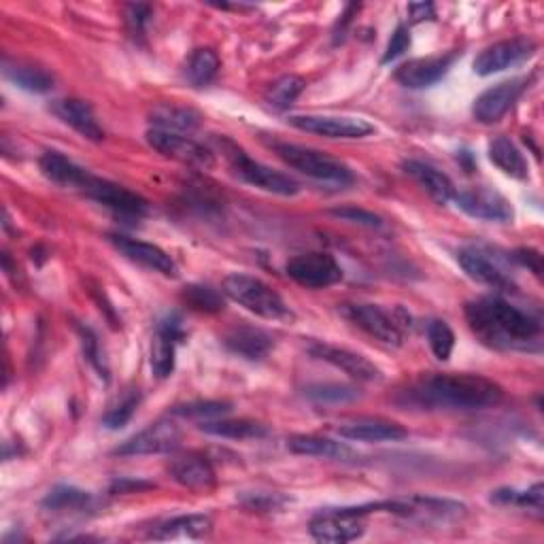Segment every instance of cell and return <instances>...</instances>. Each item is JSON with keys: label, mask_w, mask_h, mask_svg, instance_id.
<instances>
[{"label": "cell", "mask_w": 544, "mask_h": 544, "mask_svg": "<svg viewBox=\"0 0 544 544\" xmlns=\"http://www.w3.org/2000/svg\"><path fill=\"white\" fill-rule=\"evenodd\" d=\"M39 166H41V173L51 183L66 187V190L81 192L85 181L90 179L88 170H83L81 166H77L71 158L62 156L60 151H45L41 156V160H39Z\"/></svg>", "instance_id": "7402d4cb"}, {"label": "cell", "mask_w": 544, "mask_h": 544, "mask_svg": "<svg viewBox=\"0 0 544 544\" xmlns=\"http://www.w3.org/2000/svg\"><path fill=\"white\" fill-rule=\"evenodd\" d=\"M230 413V404L228 402H192L185 406H175L173 415L179 417H192V419H215Z\"/></svg>", "instance_id": "74e56055"}, {"label": "cell", "mask_w": 544, "mask_h": 544, "mask_svg": "<svg viewBox=\"0 0 544 544\" xmlns=\"http://www.w3.org/2000/svg\"><path fill=\"white\" fill-rule=\"evenodd\" d=\"M213 530V521L207 515H181L168 519L166 523L158 525L156 530L149 534L153 540H177V538H190L198 540L209 536Z\"/></svg>", "instance_id": "4316f807"}, {"label": "cell", "mask_w": 544, "mask_h": 544, "mask_svg": "<svg viewBox=\"0 0 544 544\" xmlns=\"http://www.w3.org/2000/svg\"><path fill=\"white\" fill-rule=\"evenodd\" d=\"M340 313L347 321H351L353 326L364 330L368 336L381 340L385 345L391 347H400L402 345V330L400 323L396 321L394 315H389L383 311L377 304H343L340 306Z\"/></svg>", "instance_id": "52a82bcc"}, {"label": "cell", "mask_w": 544, "mask_h": 544, "mask_svg": "<svg viewBox=\"0 0 544 544\" xmlns=\"http://www.w3.org/2000/svg\"><path fill=\"white\" fill-rule=\"evenodd\" d=\"M287 447L296 455L306 457H323V459H340V462H347L355 453L343 442H336L326 436H315V434H298L287 440Z\"/></svg>", "instance_id": "484cf974"}, {"label": "cell", "mask_w": 544, "mask_h": 544, "mask_svg": "<svg viewBox=\"0 0 544 544\" xmlns=\"http://www.w3.org/2000/svg\"><path fill=\"white\" fill-rule=\"evenodd\" d=\"M536 51V43L527 37H515L489 45L483 49L479 58L474 60V73L489 77L493 73H502L510 66L525 62Z\"/></svg>", "instance_id": "8fae6325"}, {"label": "cell", "mask_w": 544, "mask_h": 544, "mask_svg": "<svg viewBox=\"0 0 544 544\" xmlns=\"http://www.w3.org/2000/svg\"><path fill=\"white\" fill-rule=\"evenodd\" d=\"M219 73V58L213 49H196L185 64V79L194 88L209 85Z\"/></svg>", "instance_id": "4dcf8cb0"}, {"label": "cell", "mask_w": 544, "mask_h": 544, "mask_svg": "<svg viewBox=\"0 0 544 544\" xmlns=\"http://www.w3.org/2000/svg\"><path fill=\"white\" fill-rule=\"evenodd\" d=\"M289 124L302 132L328 136V139H362L374 132V126L366 119L347 115H294Z\"/></svg>", "instance_id": "30bf717a"}, {"label": "cell", "mask_w": 544, "mask_h": 544, "mask_svg": "<svg viewBox=\"0 0 544 544\" xmlns=\"http://www.w3.org/2000/svg\"><path fill=\"white\" fill-rule=\"evenodd\" d=\"M147 487H151L149 483H139V481H119V483H115L113 485V493H126L128 489H147Z\"/></svg>", "instance_id": "c3c4849f"}, {"label": "cell", "mask_w": 544, "mask_h": 544, "mask_svg": "<svg viewBox=\"0 0 544 544\" xmlns=\"http://www.w3.org/2000/svg\"><path fill=\"white\" fill-rule=\"evenodd\" d=\"M457 262L464 268L466 275L476 283H483L493 289H502V292H510V289L515 287L513 281H510L489 258H485L481 251L462 249L457 253Z\"/></svg>", "instance_id": "603a6c76"}, {"label": "cell", "mask_w": 544, "mask_h": 544, "mask_svg": "<svg viewBox=\"0 0 544 544\" xmlns=\"http://www.w3.org/2000/svg\"><path fill=\"white\" fill-rule=\"evenodd\" d=\"M340 438L357 442H396L408 436L406 428L400 423L381 419V417H357L343 421L336 428Z\"/></svg>", "instance_id": "ac0fdd59"}, {"label": "cell", "mask_w": 544, "mask_h": 544, "mask_svg": "<svg viewBox=\"0 0 544 544\" xmlns=\"http://www.w3.org/2000/svg\"><path fill=\"white\" fill-rule=\"evenodd\" d=\"M466 321L476 338L493 349L525 351L540 338V321L502 298L468 302Z\"/></svg>", "instance_id": "7a4b0ae2"}, {"label": "cell", "mask_w": 544, "mask_h": 544, "mask_svg": "<svg viewBox=\"0 0 544 544\" xmlns=\"http://www.w3.org/2000/svg\"><path fill=\"white\" fill-rule=\"evenodd\" d=\"M330 215L338 217V219H345V221H351V224H360V226H366V228H381L383 226V217L372 213V211H364V209H357V207H343V209H332Z\"/></svg>", "instance_id": "b9f144b4"}, {"label": "cell", "mask_w": 544, "mask_h": 544, "mask_svg": "<svg viewBox=\"0 0 544 544\" xmlns=\"http://www.w3.org/2000/svg\"><path fill=\"white\" fill-rule=\"evenodd\" d=\"M54 113L62 119L64 124L77 130L83 139L94 141V143L105 139V130H102V126L98 124L90 102L79 100V98H66L56 102Z\"/></svg>", "instance_id": "44dd1931"}, {"label": "cell", "mask_w": 544, "mask_h": 544, "mask_svg": "<svg viewBox=\"0 0 544 544\" xmlns=\"http://www.w3.org/2000/svg\"><path fill=\"white\" fill-rule=\"evenodd\" d=\"M183 300L187 302L190 309L202 311V313H217V311L224 309V298H221V294H217L215 289H211L207 285L185 287Z\"/></svg>", "instance_id": "d590c367"}, {"label": "cell", "mask_w": 544, "mask_h": 544, "mask_svg": "<svg viewBox=\"0 0 544 544\" xmlns=\"http://www.w3.org/2000/svg\"><path fill=\"white\" fill-rule=\"evenodd\" d=\"M92 502L88 491H81L77 487H56L47 493L43 506L47 510H79Z\"/></svg>", "instance_id": "836d02e7"}, {"label": "cell", "mask_w": 544, "mask_h": 544, "mask_svg": "<svg viewBox=\"0 0 544 544\" xmlns=\"http://www.w3.org/2000/svg\"><path fill=\"white\" fill-rule=\"evenodd\" d=\"M168 472L181 487L192 489V491H209L217 483V476L211 462L198 453H187V455L175 457L168 466Z\"/></svg>", "instance_id": "ffe728a7"}, {"label": "cell", "mask_w": 544, "mask_h": 544, "mask_svg": "<svg viewBox=\"0 0 544 544\" xmlns=\"http://www.w3.org/2000/svg\"><path fill=\"white\" fill-rule=\"evenodd\" d=\"M181 338H183V330H181V323L177 317H170L160 323L156 336H153L151 357H149L151 370L158 379H166V377H170V374H173L175 349H177V343Z\"/></svg>", "instance_id": "d6986e66"}, {"label": "cell", "mask_w": 544, "mask_h": 544, "mask_svg": "<svg viewBox=\"0 0 544 544\" xmlns=\"http://www.w3.org/2000/svg\"><path fill=\"white\" fill-rule=\"evenodd\" d=\"M289 279H294L298 285L309 289H323L336 285L343 279V268L332 258L330 253L311 251L300 253L292 258L285 266Z\"/></svg>", "instance_id": "8992f818"}, {"label": "cell", "mask_w": 544, "mask_h": 544, "mask_svg": "<svg viewBox=\"0 0 544 544\" xmlns=\"http://www.w3.org/2000/svg\"><path fill=\"white\" fill-rule=\"evenodd\" d=\"M109 241L119 253L126 255L130 262L141 264L153 272H160V275H164V277L177 275L175 260L170 258V255L162 247L139 241V238L124 236V234H111Z\"/></svg>", "instance_id": "2e32d148"}, {"label": "cell", "mask_w": 544, "mask_h": 544, "mask_svg": "<svg viewBox=\"0 0 544 544\" xmlns=\"http://www.w3.org/2000/svg\"><path fill=\"white\" fill-rule=\"evenodd\" d=\"M309 351H311L313 357H317V360H323V362L332 364L334 368L343 370L345 374H349V377L355 379V381L374 383V381L383 379L381 370L374 366L368 360V357H364L362 353H355L351 349L328 345V343H313L309 347Z\"/></svg>", "instance_id": "9a60e30c"}, {"label": "cell", "mask_w": 544, "mask_h": 544, "mask_svg": "<svg viewBox=\"0 0 544 544\" xmlns=\"http://www.w3.org/2000/svg\"><path fill=\"white\" fill-rule=\"evenodd\" d=\"M147 143L158 153H162L164 158H170L181 164H190L198 168H211L215 164L213 151L185 134L153 128L147 132Z\"/></svg>", "instance_id": "ba28073f"}, {"label": "cell", "mask_w": 544, "mask_h": 544, "mask_svg": "<svg viewBox=\"0 0 544 544\" xmlns=\"http://www.w3.org/2000/svg\"><path fill=\"white\" fill-rule=\"evenodd\" d=\"M489 158L502 170V173L515 177V179L527 177V162L523 158V153L519 151V147L513 141L506 139V136H498L496 141H491Z\"/></svg>", "instance_id": "f1b7e54d"}, {"label": "cell", "mask_w": 544, "mask_h": 544, "mask_svg": "<svg viewBox=\"0 0 544 544\" xmlns=\"http://www.w3.org/2000/svg\"><path fill=\"white\" fill-rule=\"evenodd\" d=\"M428 340H430V347L438 360L447 362L453 353V347H455V334L449 328V323L440 321V319L430 321L428 323Z\"/></svg>", "instance_id": "8d00e7d4"}, {"label": "cell", "mask_w": 544, "mask_h": 544, "mask_svg": "<svg viewBox=\"0 0 544 544\" xmlns=\"http://www.w3.org/2000/svg\"><path fill=\"white\" fill-rule=\"evenodd\" d=\"M457 58V51L445 56H430V58H415L404 62L396 71V81L408 90H423L438 83L449 73L451 64Z\"/></svg>", "instance_id": "e0dca14e"}, {"label": "cell", "mask_w": 544, "mask_h": 544, "mask_svg": "<svg viewBox=\"0 0 544 544\" xmlns=\"http://www.w3.org/2000/svg\"><path fill=\"white\" fill-rule=\"evenodd\" d=\"M81 194L96 200L98 204H102V207H107L109 211H113L115 215H122V217L141 219L149 211V204L143 196L134 194V192L126 190V187L117 185L113 181L98 179L92 175L88 181H85Z\"/></svg>", "instance_id": "9c48e42d"}, {"label": "cell", "mask_w": 544, "mask_h": 544, "mask_svg": "<svg viewBox=\"0 0 544 544\" xmlns=\"http://www.w3.org/2000/svg\"><path fill=\"white\" fill-rule=\"evenodd\" d=\"M402 168H404V173L408 177H413L438 204H447L449 200H453L455 187H453L451 179L445 173L436 170L434 166L423 164L419 160H406L402 164Z\"/></svg>", "instance_id": "d4e9b609"}, {"label": "cell", "mask_w": 544, "mask_h": 544, "mask_svg": "<svg viewBox=\"0 0 544 544\" xmlns=\"http://www.w3.org/2000/svg\"><path fill=\"white\" fill-rule=\"evenodd\" d=\"M181 442V430L173 421H156L149 428L139 432L136 436L122 442L113 453L122 457L132 455H158V453H170L179 447Z\"/></svg>", "instance_id": "7c38bea8"}, {"label": "cell", "mask_w": 544, "mask_h": 544, "mask_svg": "<svg viewBox=\"0 0 544 544\" xmlns=\"http://www.w3.org/2000/svg\"><path fill=\"white\" fill-rule=\"evenodd\" d=\"M200 430L211 436L219 438H232V440H249V438H262L268 434L266 425L251 421V419H209L200 423Z\"/></svg>", "instance_id": "83f0119b"}, {"label": "cell", "mask_w": 544, "mask_h": 544, "mask_svg": "<svg viewBox=\"0 0 544 544\" xmlns=\"http://www.w3.org/2000/svg\"><path fill=\"white\" fill-rule=\"evenodd\" d=\"M224 294L258 317L264 319L289 317L287 304L275 289L251 275H243V272H234V275H228L224 279Z\"/></svg>", "instance_id": "277c9868"}, {"label": "cell", "mask_w": 544, "mask_h": 544, "mask_svg": "<svg viewBox=\"0 0 544 544\" xmlns=\"http://www.w3.org/2000/svg\"><path fill=\"white\" fill-rule=\"evenodd\" d=\"M5 75L11 79L15 85H20L22 90L28 92H49L54 88V77H51L43 68H34V66H24V64H5Z\"/></svg>", "instance_id": "1f68e13d"}, {"label": "cell", "mask_w": 544, "mask_h": 544, "mask_svg": "<svg viewBox=\"0 0 544 544\" xmlns=\"http://www.w3.org/2000/svg\"><path fill=\"white\" fill-rule=\"evenodd\" d=\"M126 24L132 34H143L147 22L151 20V7L149 5H126Z\"/></svg>", "instance_id": "f6af8a7d"}, {"label": "cell", "mask_w": 544, "mask_h": 544, "mask_svg": "<svg viewBox=\"0 0 544 544\" xmlns=\"http://www.w3.org/2000/svg\"><path fill=\"white\" fill-rule=\"evenodd\" d=\"M139 400H141L139 394H130V396H126L122 402L115 404V406L111 408V411L105 415V419H102V423H105L109 430L124 428V425L132 419V415H134V411H136V406H139Z\"/></svg>", "instance_id": "60d3db41"}, {"label": "cell", "mask_w": 544, "mask_h": 544, "mask_svg": "<svg viewBox=\"0 0 544 544\" xmlns=\"http://www.w3.org/2000/svg\"><path fill=\"white\" fill-rule=\"evenodd\" d=\"M542 498H544V487L542 483H536L527 491H515V489H498L493 491L491 500L500 504H515L521 508H532L536 513H542Z\"/></svg>", "instance_id": "e575fe53"}, {"label": "cell", "mask_w": 544, "mask_h": 544, "mask_svg": "<svg viewBox=\"0 0 544 544\" xmlns=\"http://www.w3.org/2000/svg\"><path fill=\"white\" fill-rule=\"evenodd\" d=\"M221 145H224V153L230 162V168L234 170V175L238 179L258 187V190L262 192L277 194V196H296L300 192L298 181H294L289 175H283L275 168L251 160L241 147H236L234 143L226 139H221Z\"/></svg>", "instance_id": "5b68a950"}, {"label": "cell", "mask_w": 544, "mask_h": 544, "mask_svg": "<svg viewBox=\"0 0 544 544\" xmlns=\"http://www.w3.org/2000/svg\"><path fill=\"white\" fill-rule=\"evenodd\" d=\"M79 332H81L83 353H85V357H88V362L96 368V372L100 374V379L109 381V366H107L105 355H102V351H100V343H98L96 334L90 328H79Z\"/></svg>", "instance_id": "f35d334b"}, {"label": "cell", "mask_w": 544, "mask_h": 544, "mask_svg": "<svg viewBox=\"0 0 544 544\" xmlns=\"http://www.w3.org/2000/svg\"><path fill=\"white\" fill-rule=\"evenodd\" d=\"M502 387L481 374H430L398 391L394 402L413 411H483L500 404Z\"/></svg>", "instance_id": "6da1fadb"}, {"label": "cell", "mask_w": 544, "mask_h": 544, "mask_svg": "<svg viewBox=\"0 0 544 544\" xmlns=\"http://www.w3.org/2000/svg\"><path fill=\"white\" fill-rule=\"evenodd\" d=\"M151 122L160 130L168 132H194L200 126V115L194 109L175 107V105H158L151 111Z\"/></svg>", "instance_id": "f546056e"}, {"label": "cell", "mask_w": 544, "mask_h": 544, "mask_svg": "<svg viewBox=\"0 0 544 544\" xmlns=\"http://www.w3.org/2000/svg\"><path fill=\"white\" fill-rule=\"evenodd\" d=\"M453 200L459 209L474 219L498 221V224L513 219L510 202L496 190H489V187H466V190L455 192Z\"/></svg>", "instance_id": "4fadbf2b"}, {"label": "cell", "mask_w": 544, "mask_h": 544, "mask_svg": "<svg viewBox=\"0 0 544 544\" xmlns=\"http://www.w3.org/2000/svg\"><path fill=\"white\" fill-rule=\"evenodd\" d=\"M241 504L251 510L268 513V510H279L283 504H287V498L281 493H245V496H241Z\"/></svg>", "instance_id": "7bdbcfd3"}, {"label": "cell", "mask_w": 544, "mask_h": 544, "mask_svg": "<svg viewBox=\"0 0 544 544\" xmlns=\"http://www.w3.org/2000/svg\"><path fill=\"white\" fill-rule=\"evenodd\" d=\"M306 396L317 402H351L360 398V391L347 385H313L306 391Z\"/></svg>", "instance_id": "ab89813d"}, {"label": "cell", "mask_w": 544, "mask_h": 544, "mask_svg": "<svg viewBox=\"0 0 544 544\" xmlns=\"http://www.w3.org/2000/svg\"><path fill=\"white\" fill-rule=\"evenodd\" d=\"M527 88V79H510L502 81L498 85H493L487 92H483L479 98L474 100V119L481 124H496L500 119L510 111V107L515 105L517 98L523 94Z\"/></svg>", "instance_id": "5bb4252c"}, {"label": "cell", "mask_w": 544, "mask_h": 544, "mask_svg": "<svg viewBox=\"0 0 544 544\" xmlns=\"http://www.w3.org/2000/svg\"><path fill=\"white\" fill-rule=\"evenodd\" d=\"M408 47H411V34H408L406 26H398L396 32L391 34V41H389L387 51H385V56H383V64H389L391 60L400 58Z\"/></svg>", "instance_id": "ee69618b"}, {"label": "cell", "mask_w": 544, "mask_h": 544, "mask_svg": "<svg viewBox=\"0 0 544 544\" xmlns=\"http://www.w3.org/2000/svg\"><path fill=\"white\" fill-rule=\"evenodd\" d=\"M270 147L275 149L277 156L287 164L292 166L298 173L306 175L309 179L323 183V185H334V187H347L355 181L351 168L343 164L340 160L326 156L317 149L309 147H300L294 143H281L275 141L270 143Z\"/></svg>", "instance_id": "3957f363"}, {"label": "cell", "mask_w": 544, "mask_h": 544, "mask_svg": "<svg viewBox=\"0 0 544 544\" xmlns=\"http://www.w3.org/2000/svg\"><path fill=\"white\" fill-rule=\"evenodd\" d=\"M517 260H519L523 266H530V268L536 272V275H540V270H542L540 262H542V258H540V255H538L536 251H532V249H521V251H517Z\"/></svg>", "instance_id": "7dc6e473"}, {"label": "cell", "mask_w": 544, "mask_h": 544, "mask_svg": "<svg viewBox=\"0 0 544 544\" xmlns=\"http://www.w3.org/2000/svg\"><path fill=\"white\" fill-rule=\"evenodd\" d=\"M306 83L302 77L285 75L270 85L266 92V102L275 109H287L304 92Z\"/></svg>", "instance_id": "d6a6232c"}, {"label": "cell", "mask_w": 544, "mask_h": 544, "mask_svg": "<svg viewBox=\"0 0 544 544\" xmlns=\"http://www.w3.org/2000/svg\"><path fill=\"white\" fill-rule=\"evenodd\" d=\"M226 347L245 357V360H264V357L270 353L272 349V338L270 334H266L260 328H251V326H241V328H232L226 336H224Z\"/></svg>", "instance_id": "cb8c5ba5"}, {"label": "cell", "mask_w": 544, "mask_h": 544, "mask_svg": "<svg viewBox=\"0 0 544 544\" xmlns=\"http://www.w3.org/2000/svg\"><path fill=\"white\" fill-rule=\"evenodd\" d=\"M408 15H411L413 22H423V20H432L434 17V5L432 3H415L408 5Z\"/></svg>", "instance_id": "bcb514c9"}]
</instances>
